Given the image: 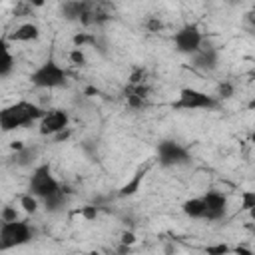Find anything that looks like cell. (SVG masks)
Masks as SVG:
<instances>
[{
	"mask_svg": "<svg viewBox=\"0 0 255 255\" xmlns=\"http://www.w3.org/2000/svg\"><path fill=\"white\" fill-rule=\"evenodd\" d=\"M191 64H193V68L203 70V72L217 70V66H219V52H217V48L211 46V44H201V48L191 56Z\"/></svg>",
	"mask_w": 255,
	"mask_h": 255,
	"instance_id": "30bf717a",
	"label": "cell"
},
{
	"mask_svg": "<svg viewBox=\"0 0 255 255\" xmlns=\"http://www.w3.org/2000/svg\"><path fill=\"white\" fill-rule=\"evenodd\" d=\"M86 8V0H64L60 4V16L68 22H80Z\"/></svg>",
	"mask_w": 255,
	"mask_h": 255,
	"instance_id": "5bb4252c",
	"label": "cell"
},
{
	"mask_svg": "<svg viewBox=\"0 0 255 255\" xmlns=\"http://www.w3.org/2000/svg\"><path fill=\"white\" fill-rule=\"evenodd\" d=\"M251 141H253V143H255V133H253V135H251Z\"/></svg>",
	"mask_w": 255,
	"mask_h": 255,
	"instance_id": "e575fe53",
	"label": "cell"
},
{
	"mask_svg": "<svg viewBox=\"0 0 255 255\" xmlns=\"http://www.w3.org/2000/svg\"><path fill=\"white\" fill-rule=\"evenodd\" d=\"M68 187H64L62 185V189L58 191V193H54V195H50V197H46V199H42V203H44V209L48 211V213H58V211H62L64 207H66V203H68Z\"/></svg>",
	"mask_w": 255,
	"mask_h": 255,
	"instance_id": "e0dca14e",
	"label": "cell"
},
{
	"mask_svg": "<svg viewBox=\"0 0 255 255\" xmlns=\"http://www.w3.org/2000/svg\"><path fill=\"white\" fill-rule=\"evenodd\" d=\"M229 251H233L229 245H225V243H217V245H207L205 247V253H209V255H223V253H229Z\"/></svg>",
	"mask_w": 255,
	"mask_h": 255,
	"instance_id": "484cf974",
	"label": "cell"
},
{
	"mask_svg": "<svg viewBox=\"0 0 255 255\" xmlns=\"http://www.w3.org/2000/svg\"><path fill=\"white\" fill-rule=\"evenodd\" d=\"M233 92H235L233 84L225 80V82H219V84H217V92H215V96H217V100L221 102V100H229V98L233 96Z\"/></svg>",
	"mask_w": 255,
	"mask_h": 255,
	"instance_id": "7402d4cb",
	"label": "cell"
},
{
	"mask_svg": "<svg viewBox=\"0 0 255 255\" xmlns=\"http://www.w3.org/2000/svg\"><path fill=\"white\" fill-rule=\"evenodd\" d=\"M245 18H247V22H249V26L253 28V32H255V6L245 14Z\"/></svg>",
	"mask_w": 255,
	"mask_h": 255,
	"instance_id": "f546056e",
	"label": "cell"
},
{
	"mask_svg": "<svg viewBox=\"0 0 255 255\" xmlns=\"http://www.w3.org/2000/svg\"><path fill=\"white\" fill-rule=\"evenodd\" d=\"M203 44V34L197 24H185L173 34V48L179 54L193 56Z\"/></svg>",
	"mask_w": 255,
	"mask_h": 255,
	"instance_id": "52a82bcc",
	"label": "cell"
},
{
	"mask_svg": "<svg viewBox=\"0 0 255 255\" xmlns=\"http://www.w3.org/2000/svg\"><path fill=\"white\" fill-rule=\"evenodd\" d=\"M147 171H149V165H139L137 169H135V173L118 189V197L120 199H126V197H131V195H135L137 191H139V187H141V181L145 179V175H147Z\"/></svg>",
	"mask_w": 255,
	"mask_h": 255,
	"instance_id": "7c38bea8",
	"label": "cell"
},
{
	"mask_svg": "<svg viewBox=\"0 0 255 255\" xmlns=\"http://www.w3.org/2000/svg\"><path fill=\"white\" fill-rule=\"evenodd\" d=\"M38 124H40L38 131L42 135H52L54 137L56 133H60L62 129H66L70 126V114L62 108H52L42 116V120Z\"/></svg>",
	"mask_w": 255,
	"mask_h": 255,
	"instance_id": "ba28073f",
	"label": "cell"
},
{
	"mask_svg": "<svg viewBox=\"0 0 255 255\" xmlns=\"http://www.w3.org/2000/svg\"><path fill=\"white\" fill-rule=\"evenodd\" d=\"M181 211L189 219H203L205 217V201L203 197H189L181 203Z\"/></svg>",
	"mask_w": 255,
	"mask_h": 255,
	"instance_id": "2e32d148",
	"label": "cell"
},
{
	"mask_svg": "<svg viewBox=\"0 0 255 255\" xmlns=\"http://www.w3.org/2000/svg\"><path fill=\"white\" fill-rule=\"evenodd\" d=\"M122 243H124V245H133V243H135L133 231H124V233H122Z\"/></svg>",
	"mask_w": 255,
	"mask_h": 255,
	"instance_id": "f1b7e54d",
	"label": "cell"
},
{
	"mask_svg": "<svg viewBox=\"0 0 255 255\" xmlns=\"http://www.w3.org/2000/svg\"><path fill=\"white\" fill-rule=\"evenodd\" d=\"M124 96H126V102L131 110H139V108L147 106L149 86H147V82L145 84H128L124 90Z\"/></svg>",
	"mask_w": 255,
	"mask_h": 255,
	"instance_id": "8fae6325",
	"label": "cell"
},
{
	"mask_svg": "<svg viewBox=\"0 0 255 255\" xmlns=\"http://www.w3.org/2000/svg\"><path fill=\"white\" fill-rule=\"evenodd\" d=\"M0 52H2V58H0V78H8L16 66V60L8 48V38H2L0 40Z\"/></svg>",
	"mask_w": 255,
	"mask_h": 255,
	"instance_id": "ac0fdd59",
	"label": "cell"
},
{
	"mask_svg": "<svg viewBox=\"0 0 255 255\" xmlns=\"http://www.w3.org/2000/svg\"><path fill=\"white\" fill-rule=\"evenodd\" d=\"M44 114H46V110H42L38 104L20 100L12 106H6L0 112V128H2L4 133H10L14 129L28 128L34 122H40Z\"/></svg>",
	"mask_w": 255,
	"mask_h": 255,
	"instance_id": "6da1fadb",
	"label": "cell"
},
{
	"mask_svg": "<svg viewBox=\"0 0 255 255\" xmlns=\"http://www.w3.org/2000/svg\"><path fill=\"white\" fill-rule=\"evenodd\" d=\"M233 251H235V253H245V255H251V253H253V251H251L249 247H245V245H237Z\"/></svg>",
	"mask_w": 255,
	"mask_h": 255,
	"instance_id": "1f68e13d",
	"label": "cell"
},
{
	"mask_svg": "<svg viewBox=\"0 0 255 255\" xmlns=\"http://www.w3.org/2000/svg\"><path fill=\"white\" fill-rule=\"evenodd\" d=\"M16 219H20L16 207L4 205V207H2V213H0V221H2V223H8V221H16Z\"/></svg>",
	"mask_w": 255,
	"mask_h": 255,
	"instance_id": "cb8c5ba5",
	"label": "cell"
},
{
	"mask_svg": "<svg viewBox=\"0 0 255 255\" xmlns=\"http://www.w3.org/2000/svg\"><path fill=\"white\" fill-rule=\"evenodd\" d=\"M255 209V189H245L239 195V211Z\"/></svg>",
	"mask_w": 255,
	"mask_h": 255,
	"instance_id": "ffe728a7",
	"label": "cell"
},
{
	"mask_svg": "<svg viewBox=\"0 0 255 255\" xmlns=\"http://www.w3.org/2000/svg\"><path fill=\"white\" fill-rule=\"evenodd\" d=\"M219 106L217 96L195 88H181L177 98L171 102V108L177 112H193V110H215Z\"/></svg>",
	"mask_w": 255,
	"mask_h": 255,
	"instance_id": "3957f363",
	"label": "cell"
},
{
	"mask_svg": "<svg viewBox=\"0 0 255 255\" xmlns=\"http://www.w3.org/2000/svg\"><path fill=\"white\" fill-rule=\"evenodd\" d=\"M30 82H32V86H36L40 90L62 88L68 82V74L54 58H48L30 74Z\"/></svg>",
	"mask_w": 255,
	"mask_h": 255,
	"instance_id": "7a4b0ae2",
	"label": "cell"
},
{
	"mask_svg": "<svg viewBox=\"0 0 255 255\" xmlns=\"http://www.w3.org/2000/svg\"><path fill=\"white\" fill-rule=\"evenodd\" d=\"M68 135H70V128H66V129H62L60 133H56L54 139H56V141H62V139H68Z\"/></svg>",
	"mask_w": 255,
	"mask_h": 255,
	"instance_id": "4dcf8cb0",
	"label": "cell"
},
{
	"mask_svg": "<svg viewBox=\"0 0 255 255\" xmlns=\"http://www.w3.org/2000/svg\"><path fill=\"white\" fill-rule=\"evenodd\" d=\"M34 227H30L28 221L16 219L0 225V251H8L20 245H26L34 239Z\"/></svg>",
	"mask_w": 255,
	"mask_h": 255,
	"instance_id": "277c9868",
	"label": "cell"
},
{
	"mask_svg": "<svg viewBox=\"0 0 255 255\" xmlns=\"http://www.w3.org/2000/svg\"><path fill=\"white\" fill-rule=\"evenodd\" d=\"M143 26H145L149 32H159V30L163 28V24H161V20H159L157 16H149V18L143 22Z\"/></svg>",
	"mask_w": 255,
	"mask_h": 255,
	"instance_id": "4316f807",
	"label": "cell"
},
{
	"mask_svg": "<svg viewBox=\"0 0 255 255\" xmlns=\"http://www.w3.org/2000/svg\"><path fill=\"white\" fill-rule=\"evenodd\" d=\"M38 153H40V149L36 145H24L22 149H16L10 155V161L8 163L14 165V167H30V165L36 163Z\"/></svg>",
	"mask_w": 255,
	"mask_h": 255,
	"instance_id": "4fadbf2b",
	"label": "cell"
},
{
	"mask_svg": "<svg viewBox=\"0 0 255 255\" xmlns=\"http://www.w3.org/2000/svg\"><path fill=\"white\" fill-rule=\"evenodd\" d=\"M201 197L205 201V217L203 219L219 221V219L225 217V213H227V197H225V193H221L217 189H209Z\"/></svg>",
	"mask_w": 255,
	"mask_h": 255,
	"instance_id": "9c48e42d",
	"label": "cell"
},
{
	"mask_svg": "<svg viewBox=\"0 0 255 255\" xmlns=\"http://www.w3.org/2000/svg\"><path fill=\"white\" fill-rule=\"evenodd\" d=\"M72 42H74V46L76 48H84V46H96L98 44V40H96V36L94 34H90V32H80V34H76L74 38H72Z\"/></svg>",
	"mask_w": 255,
	"mask_h": 255,
	"instance_id": "44dd1931",
	"label": "cell"
},
{
	"mask_svg": "<svg viewBox=\"0 0 255 255\" xmlns=\"http://www.w3.org/2000/svg\"><path fill=\"white\" fill-rule=\"evenodd\" d=\"M70 62L74 66H86V54H84V50L74 46V50L70 52Z\"/></svg>",
	"mask_w": 255,
	"mask_h": 255,
	"instance_id": "d4e9b609",
	"label": "cell"
},
{
	"mask_svg": "<svg viewBox=\"0 0 255 255\" xmlns=\"http://www.w3.org/2000/svg\"><path fill=\"white\" fill-rule=\"evenodd\" d=\"M40 197H36L34 193H24V195H20V207L28 213V215H34L36 211H38V207H40Z\"/></svg>",
	"mask_w": 255,
	"mask_h": 255,
	"instance_id": "d6986e66",
	"label": "cell"
},
{
	"mask_svg": "<svg viewBox=\"0 0 255 255\" xmlns=\"http://www.w3.org/2000/svg\"><path fill=\"white\" fill-rule=\"evenodd\" d=\"M82 217H86V219H96L98 217V207L96 205H84V207H80V211H78Z\"/></svg>",
	"mask_w": 255,
	"mask_h": 255,
	"instance_id": "83f0119b",
	"label": "cell"
},
{
	"mask_svg": "<svg viewBox=\"0 0 255 255\" xmlns=\"http://www.w3.org/2000/svg\"><path fill=\"white\" fill-rule=\"evenodd\" d=\"M145 82H147V72L143 68H133L128 78V84H145Z\"/></svg>",
	"mask_w": 255,
	"mask_h": 255,
	"instance_id": "603a6c76",
	"label": "cell"
},
{
	"mask_svg": "<svg viewBox=\"0 0 255 255\" xmlns=\"http://www.w3.org/2000/svg\"><path fill=\"white\" fill-rule=\"evenodd\" d=\"M62 189L60 181L52 175V167L48 163H40L34 167L30 179H28V191L34 193L40 199H46Z\"/></svg>",
	"mask_w": 255,
	"mask_h": 255,
	"instance_id": "5b68a950",
	"label": "cell"
},
{
	"mask_svg": "<svg viewBox=\"0 0 255 255\" xmlns=\"http://www.w3.org/2000/svg\"><path fill=\"white\" fill-rule=\"evenodd\" d=\"M155 157H157L159 165H163V167L187 165L191 161L189 149L175 139H161L155 147Z\"/></svg>",
	"mask_w": 255,
	"mask_h": 255,
	"instance_id": "8992f818",
	"label": "cell"
},
{
	"mask_svg": "<svg viewBox=\"0 0 255 255\" xmlns=\"http://www.w3.org/2000/svg\"><path fill=\"white\" fill-rule=\"evenodd\" d=\"M40 38V28L32 22H26V24H20L10 36L8 40L10 42H32V40H38Z\"/></svg>",
	"mask_w": 255,
	"mask_h": 255,
	"instance_id": "9a60e30c",
	"label": "cell"
},
{
	"mask_svg": "<svg viewBox=\"0 0 255 255\" xmlns=\"http://www.w3.org/2000/svg\"><path fill=\"white\" fill-rule=\"evenodd\" d=\"M26 2H28L32 8H34V6H42V4H44V0H26Z\"/></svg>",
	"mask_w": 255,
	"mask_h": 255,
	"instance_id": "836d02e7",
	"label": "cell"
},
{
	"mask_svg": "<svg viewBox=\"0 0 255 255\" xmlns=\"http://www.w3.org/2000/svg\"><path fill=\"white\" fill-rule=\"evenodd\" d=\"M24 145H26L24 141H12V143H10V149H12V151H16V149H22Z\"/></svg>",
	"mask_w": 255,
	"mask_h": 255,
	"instance_id": "d6a6232c",
	"label": "cell"
}]
</instances>
